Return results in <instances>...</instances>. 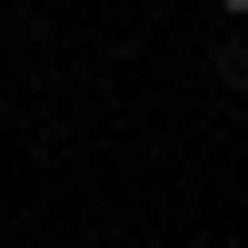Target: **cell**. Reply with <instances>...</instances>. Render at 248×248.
<instances>
[{"mask_svg":"<svg viewBox=\"0 0 248 248\" xmlns=\"http://www.w3.org/2000/svg\"><path fill=\"white\" fill-rule=\"evenodd\" d=\"M218 10H229V20H248V0H218Z\"/></svg>","mask_w":248,"mask_h":248,"instance_id":"obj_1","label":"cell"}]
</instances>
